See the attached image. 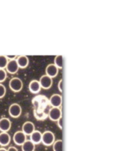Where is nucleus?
Instances as JSON below:
<instances>
[{
	"label": "nucleus",
	"mask_w": 135,
	"mask_h": 151,
	"mask_svg": "<svg viewBox=\"0 0 135 151\" xmlns=\"http://www.w3.org/2000/svg\"><path fill=\"white\" fill-rule=\"evenodd\" d=\"M11 128V122L9 118L3 117L0 119V132H8Z\"/></svg>",
	"instance_id": "9"
},
{
	"label": "nucleus",
	"mask_w": 135,
	"mask_h": 151,
	"mask_svg": "<svg viewBox=\"0 0 135 151\" xmlns=\"http://www.w3.org/2000/svg\"><path fill=\"white\" fill-rule=\"evenodd\" d=\"M21 113H22V108L19 104H12L9 108V114L13 118H18L19 116H20Z\"/></svg>",
	"instance_id": "3"
},
{
	"label": "nucleus",
	"mask_w": 135,
	"mask_h": 151,
	"mask_svg": "<svg viewBox=\"0 0 135 151\" xmlns=\"http://www.w3.org/2000/svg\"><path fill=\"white\" fill-rule=\"evenodd\" d=\"M62 110L60 108H56V107H52V109L49 110L48 113V117L51 121L53 122H57L59 118L63 116H62Z\"/></svg>",
	"instance_id": "5"
},
{
	"label": "nucleus",
	"mask_w": 135,
	"mask_h": 151,
	"mask_svg": "<svg viewBox=\"0 0 135 151\" xmlns=\"http://www.w3.org/2000/svg\"><path fill=\"white\" fill-rule=\"evenodd\" d=\"M41 89L40 83L37 80H32L29 83V90L31 93H38Z\"/></svg>",
	"instance_id": "12"
},
{
	"label": "nucleus",
	"mask_w": 135,
	"mask_h": 151,
	"mask_svg": "<svg viewBox=\"0 0 135 151\" xmlns=\"http://www.w3.org/2000/svg\"><path fill=\"white\" fill-rule=\"evenodd\" d=\"M16 61H17V64L19 65V68H26V67L28 66V65H29V59H28L27 56H25V55L19 56L16 59Z\"/></svg>",
	"instance_id": "15"
},
{
	"label": "nucleus",
	"mask_w": 135,
	"mask_h": 151,
	"mask_svg": "<svg viewBox=\"0 0 135 151\" xmlns=\"http://www.w3.org/2000/svg\"><path fill=\"white\" fill-rule=\"evenodd\" d=\"M54 65L58 69H63V55H57L54 59Z\"/></svg>",
	"instance_id": "17"
},
{
	"label": "nucleus",
	"mask_w": 135,
	"mask_h": 151,
	"mask_svg": "<svg viewBox=\"0 0 135 151\" xmlns=\"http://www.w3.org/2000/svg\"><path fill=\"white\" fill-rule=\"evenodd\" d=\"M9 88L14 93L20 92L23 88V82L19 77H13L9 81Z\"/></svg>",
	"instance_id": "2"
},
{
	"label": "nucleus",
	"mask_w": 135,
	"mask_h": 151,
	"mask_svg": "<svg viewBox=\"0 0 135 151\" xmlns=\"http://www.w3.org/2000/svg\"><path fill=\"white\" fill-rule=\"evenodd\" d=\"M10 141H11V137L8 132H0V145L1 146L4 147V146L9 145Z\"/></svg>",
	"instance_id": "13"
},
{
	"label": "nucleus",
	"mask_w": 135,
	"mask_h": 151,
	"mask_svg": "<svg viewBox=\"0 0 135 151\" xmlns=\"http://www.w3.org/2000/svg\"><path fill=\"white\" fill-rule=\"evenodd\" d=\"M22 132L26 135L30 136L34 131H35V125L31 122H26L22 126Z\"/></svg>",
	"instance_id": "10"
},
{
	"label": "nucleus",
	"mask_w": 135,
	"mask_h": 151,
	"mask_svg": "<svg viewBox=\"0 0 135 151\" xmlns=\"http://www.w3.org/2000/svg\"><path fill=\"white\" fill-rule=\"evenodd\" d=\"M53 151H63V140H55L53 144Z\"/></svg>",
	"instance_id": "18"
},
{
	"label": "nucleus",
	"mask_w": 135,
	"mask_h": 151,
	"mask_svg": "<svg viewBox=\"0 0 135 151\" xmlns=\"http://www.w3.org/2000/svg\"><path fill=\"white\" fill-rule=\"evenodd\" d=\"M35 147H36V144H33L31 140H26L21 145L22 151H35Z\"/></svg>",
	"instance_id": "16"
},
{
	"label": "nucleus",
	"mask_w": 135,
	"mask_h": 151,
	"mask_svg": "<svg viewBox=\"0 0 135 151\" xmlns=\"http://www.w3.org/2000/svg\"><path fill=\"white\" fill-rule=\"evenodd\" d=\"M7 151H18V150H17V148H15V147H14V146H10V147L7 150Z\"/></svg>",
	"instance_id": "24"
},
{
	"label": "nucleus",
	"mask_w": 135,
	"mask_h": 151,
	"mask_svg": "<svg viewBox=\"0 0 135 151\" xmlns=\"http://www.w3.org/2000/svg\"><path fill=\"white\" fill-rule=\"evenodd\" d=\"M26 137V135L22 131H17V132L14 134V143L16 144V145H20V146H21V145L24 144V143L27 140Z\"/></svg>",
	"instance_id": "4"
},
{
	"label": "nucleus",
	"mask_w": 135,
	"mask_h": 151,
	"mask_svg": "<svg viewBox=\"0 0 135 151\" xmlns=\"http://www.w3.org/2000/svg\"><path fill=\"white\" fill-rule=\"evenodd\" d=\"M7 78V71L5 69H0V83H4Z\"/></svg>",
	"instance_id": "20"
},
{
	"label": "nucleus",
	"mask_w": 135,
	"mask_h": 151,
	"mask_svg": "<svg viewBox=\"0 0 135 151\" xmlns=\"http://www.w3.org/2000/svg\"><path fill=\"white\" fill-rule=\"evenodd\" d=\"M46 74L45 75L50 76L51 78L56 77L58 74V69L56 67V65L54 64H50L46 67Z\"/></svg>",
	"instance_id": "11"
},
{
	"label": "nucleus",
	"mask_w": 135,
	"mask_h": 151,
	"mask_svg": "<svg viewBox=\"0 0 135 151\" xmlns=\"http://www.w3.org/2000/svg\"><path fill=\"white\" fill-rule=\"evenodd\" d=\"M58 88L59 92H61V93H63V79H61L60 81L58 82Z\"/></svg>",
	"instance_id": "23"
},
{
	"label": "nucleus",
	"mask_w": 135,
	"mask_h": 151,
	"mask_svg": "<svg viewBox=\"0 0 135 151\" xmlns=\"http://www.w3.org/2000/svg\"><path fill=\"white\" fill-rule=\"evenodd\" d=\"M41 132L40 131H36L35 130L30 135V140L35 144H40L41 142Z\"/></svg>",
	"instance_id": "14"
},
{
	"label": "nucleus",
	"mask_w": 135,
	"mask_h": 151,
	"mask_svg": "<svg viewBox=\"0 0 135 151\" xmlns=\"http://www.w3.org/2000/svg\"><path fill=\"white\" fill-rule=\"evenodd\" d=\"M49 103L52 105V107H56V108H60V106L63 104V97L60 94L55 93L50 97Z\"/></svg>",
	"instance_id": "8"
},
{
	"label": "nucleus",
	"mask_w": 135,
	"mask_h": 151,
	"mask_svg": "<svg viewBox=\"0 0 135 151\" xmlns=\"http://www.w3.org/2000/svg\"><path fill=\"white\" fill-rule=\"evenodd\" d=\"M19 65L17 64L16 60H10L8 61L6 67H5V70L9 74H15L17 73V71L19 70Z\"/></svg>",
	"instance_id": "6"
},
{
	"label": "nucleus",
	"mask_w": 135,
	"mask_h": 151,
	"mask_svg": "<svg viewBox=\"0 0 135 151\" xmlns=\"http://www.w3.org/2000/svg\"><path fill=\"white\" fill-rule=\"evenodd\" d=\"M57 123H58V127L60 128L61 130H63V116L57 121Z\"/></svg>",
	"instance_id": "22"
},
{
	"label": "nucleus",
	"mask_w": 135,
	"mask_h": 151,
	"mask_svg": "<svg viewBox=\"0 0 135 151\" xmlns=\"http://www.w3.org/2000/svg\"><path fill=\"white\" fill-rule=\"evenodd\" d=\"M9 60L7 59L6 56L0 55V69H5Z\"/></svg>",
	"instance_id": "19"
},
{
	"label": "nucleus",
	"mask_w": 135,
	"mask_h": 151,
	"mask_svg": "<svg viewBox=\"0 0 135 151\" xmlns=\"http://www.w3.org/2000/svg\"><path fill=\"white\" fill-rule=\"evenodd\" d=\"M39 83H40L41 88L49 89L53 85V78H51L50 76H48L47 75H43L41 76Z\"/></svg>",
	"instance_id": "7"
},
{
	"label": "nucleus",
	"mask_w": 135,
	"mask_h": 151,
	"mask_svg": "<svg viewBox=\"0 0 135 151\" xmlns=\"http://www.w3.org/2000/svg\"><path fill=\"white\" fill-rule=\"evenodd\" d=\"M6 94V88L4 84L0 83V99L4 98Z\"/></svg>",
	"instance_id": "21"
},
{
	"label": "nucleus",
	"mask_w": 135,
	"mask_h": 151,
	"mask_svg": "<svg viewBox=\"0 0 135 151\" xmlns=\"http://www.w3.org/2000/svg\"><path fill=\"white\" fill-rule=\"evenodd\" d=\"M54 142H55V135L53 132L46 131L41 134V143L44 145L50 146L53 145Z\"/></svg>",
	"instance_id": "1"
},
{
	"label": "nucleus",
	"mask_w": 135,
	"mask_h": 151,
	"mask_svg": "<svg viewBox=\"0 0 135 151\" xmlns=\"http://www.w3.org/2000/svg\"><path fill=\"white\" fill-rule=\"evenodd\" d=\"M0 151H7V150L4 148H0Z\"/></svg>",
	"instance_id": "25"
}]
</instances>
